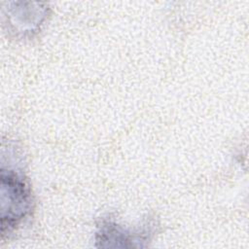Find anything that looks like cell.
Wrapping results in <instances>:
<instances>
[{
    "label": "cell",
    "instance_id": "6da1fadb",
    "mask_svg": "<svg viewBox=\"0 0 249 249\" xmlns=\"http://www.w3.org/2000/svg\"><path fill=\"white\" fill-rule=\"evenodd\" d=\"M2 187L8 191V207L3 209V213L7 211V214L2 216V223L8 220L7 224L3 226L5 229L25 215L28 207V193L24 183L15 174H7L6 176L2 172Z\"/></svg>",
    "mask_w": 249,
    "mask_h": 249
}]
</instances>
